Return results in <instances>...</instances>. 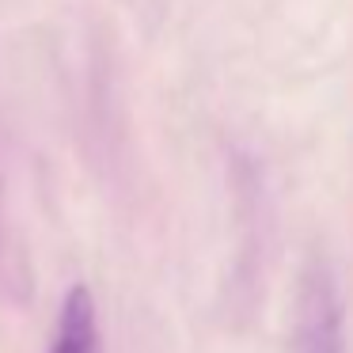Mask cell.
Returning <instances> with one entry per match:
<instances>
[{
  "instance_id": "6da1fadb",
  "label": "cell",
  "mask_w": 353,
  "mask_h": 353,
  "mask_svg": "<svg viewBox=\"0 0 353 353\" xmlns=\"http://www.w3.org/2000/svg\"><path fill=\"white\" fill-rule=\"evenodd\" d=\"M289 353H345L342 292L323 262H312L300 277L296 304H292Z\"/></svg>"
},
{
  "instance_id": "7a4b0ae2",
  "label": "cell",
  "mask_w": 353,
  "mask_h": 353,
  "mask_svg": "<svg viewBox=\"0 0 353 353\" xmlns=\"http://www.w3.org/2000/svg\"><path fill=\"white\" fill-rule=\"evenodd\" d=\"M50 353H99V315H95V300L84 285H72L65 296Z\"/></svg>"
}]
</instances>
